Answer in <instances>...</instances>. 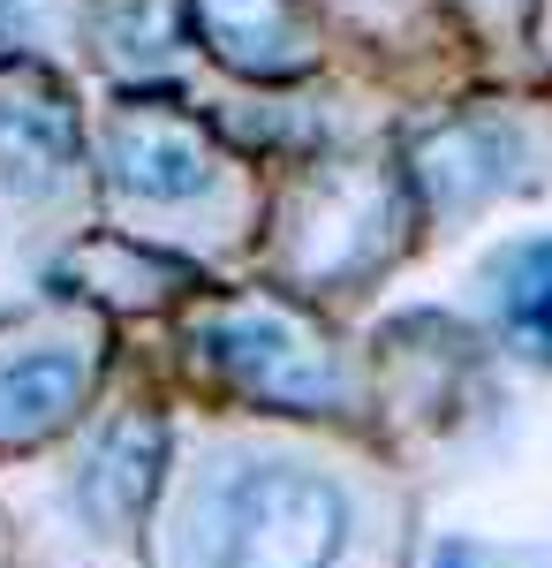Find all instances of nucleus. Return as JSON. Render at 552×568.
<instances>
[{
	"label": "nucleus",
	"instance_id": "8",
	"mask_svg": "<svg viewBox=\"0 0 552 568\" xmlns=\"http://www.w3.org/2000/svg\"><path fill=\"white\" fill-rule=\"evenodd\" d=\"M500 318L522 349L552 356V235L538 243H514L500 265Z\"/></svg>",
	"mask_w": 552,
	"mask_h": 568
},
{
	"label": "nucleus",
	"instance_id": "1",
	"mask_svg": "<svg viewBox=\"0 0 552 568\" xmlns=\"http://www.w3.org/2000/svg\"><path fill=\"white\" fill-rule=\"evenodd\" d=\"M348 546V500L303 463H243L219 485L213 561L219 568H334Z\"/></svg>",
	"mask_w": 552,
	"mask_h": 568
},
{
	"label": "nucleus",
	"instance_id": "7",
	"mask_svg": "<svg viewBox=\"0 0 552 568\" xmlns=\"http://www.w3.org/2000/svg\"><path fill=\"white\" fill-rule=\"evenodd\" d=\"M160 470H167V425H160V417H122L114 433L99 439V455H91V470H84L91 516L129 524V516L160 493Z\"/></svg>",
	"mask_w": 552,
	"mask_h": 568
},
{
	"label": "nucleus",
	"instance_id": "6",
	"mask_svg": "<svg viewBox=\"0 0 552 568\" xmlns=\"http://www.w3.org/2000/svg\"><path fill=\"white\" fill-rule=\"evenodd\" d=\"M84 387L91 364L76 349H31L0 364V447H23V439H45L53 425H69Z\"/></svg>",
	"mask_w": 552,
	"mask_h": 568
},
{
	"label": "nucleus",
	"instance_id": "5",
	"mask_svg": "<svg viewBox=\"0 0 552 568\" xmlns=\"http://www.w3.org/2000/svg\"><path fill=\"white\" fill-rule=\"evenodd\" d=\"M190 23L205 53L227 61L235 77H296L310 61L296 0H190Z\"/></svg>",
	"mask_w": 552,
	"mask_h": 568
},
{
	"label": "nucleus",
	"instance_id": "4",
	"mask_svg": "<svg viewBox=\"0 0 552 568\" xmlns=\"http://www.w3.org/2000/svg\"><path fill=\"white\" fill-rule=\"evenodd\" d=\"M76 160V106L69 84L39 69V61H8L0 69V168L16 182H61V168Z\"/></svg>",
	"mask_w": 552,
	"mask_h": 568
},
{
	"label": "nucleus",
	"instance_id": "3",
	"mask_svg": "<svg viewBox=\"0 0 552 568\" xmlns=\"http://www.w3.org/2000/svg\"><path fill=\"white\" fill-rule=\"evenodd\" d=\"M106 175L144 205H182L213 182V136L167 99H129L106 130Z\"/></svg>",
	"mask_w": 552,
	"mask_h": 568
},
{
	"label": "nucleus",
	"instance_id": "2",
	"mask_svg": "<svg viewBox=\"0 0 552 568\" xmlns=\"http://www.w3.org/2000/svg\"><path fill=\"white\" fill-rule=\"evenodd\" d=\"M197 342H205V356H213L235 387L257 394V402H273V409H326V402H340L334 356L273 304L219 311V318H205Z\"/></svg>",
	"mask_w": 552,
	"mask_h": 568
},
{
	"label": "nucleus",
	"instance_id": "9",
	"mask_svg": "<svg viewBox=\"0 0 552 568\" xmlns=\"http://www.w3.org/2000/svg\"><path fill=\"white\" fill-rule=\"evenodd\" d=\"M99 39L106 53H167L174 0H99Z\"/></svg>",
	"mask_w": 552,
	"mask_h": 568
}]
</instances>
